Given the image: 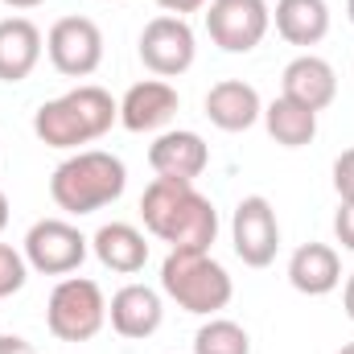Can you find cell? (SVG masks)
<instances>
[{"instance_id":"obj_12","label":"cell","mask_w":354,"mask_h":354,"mask_svg":"<svg viewBox=\"0 0 354 354\" xmlns=\"http://www.w3.org/2000/svg\"><path fill=\"white\" fill-rule=\"evenodd\" d=\"M149 165L157 177H177V181H198L210 165V149L198 132L177 128V132H161L149 145Z\"/></svg>"},{"instance_id":"obj_27","label":"cell","mask_w":354,"mask_h":354,"mask_svg":"<svg viewBox=\"0 0 354 354\" xmlns=\"http://www.w3.org/2000/svg\"><path fill=\"white\" fill-rule=\"evenodd\" d=\"M342 305H346V317L354 322V272L346 276V288H342Z\"/></svg>"},{"instance_id":"obj_20","label":"cell","mask_w":354,"mask_h":354,"mask_svg":"<svg viewBox=\"0 0 354 354\" xmlns=\"http://www.w3.org/2000/svg\"><path fill=\"white\" fill-rule=\"evenodd\" d=\"M264 124H268V136L276 145H284V149H301V145H309L317 136V111H309V107H301V103H292L284 95H276L264 107Z\"/></svg>"},{"instance_id":"obj_18","label":"cell","mask_w":354,"mask_h":354,"mask_svg":"<svg viewBox=\"0 0 354 354\" xmlns=\"http://www.w3.org/2000/svg\"><path fill=\"white\" fill-rule=\"evenodd\" d=\"M288 284L305 297H326L342 284V260L330 243H301L288 260Z\"/></svg>"},{"instance_id":"obj_21","label":"cell","mask_w":354,"mask_h":354,"mask_svg":"<svg viewBox=\"0 0 354 354\" xmlns=\"http://www.w3.org/2000/svg\"><path fill=\"white\" fill-rule=\"evenodd\" d=\"M194 354H252V338L231 317H210L194 334Z\"/></svg>"},{"instance_id":"obj_4","label":"cell","mask_w":354,"mask_h":354,"mask_svg":"<svg viewBox=\"0 0 354 354\" xmlns=\"http://www.w3.org/2000/svg\"><path fill=\"white\" fill-rule=\"evenodd\" d=\"M161 292L185 313L214 317L218 309L231 305L235 284L210 252H169L161 264Z\"/></svg>"},{"instance_id":"obj_28","label":"cell","mask_w":354,"mask_h":354,"mask_svg":"<svg viewBox=\"0 0 354 354\" xmlns=\"http://www.w3.org/2000/svg\"><path fill=\"white\" fill-rule=\"evenodd\" d=\"M8 8H37V4H46V0H4Z\"/></svg>"},{"instance_id":"obj_9","label":"cell","mask_w":354,"mask_h":354,"mask_svg":"<svg viewBox=\"0 0 354 354\" xmlns=\"http://www.w3.org/2000/svg\"><path fill=\"white\" fill-rule=\"evenodd\" d=\"M194 54H198V41H194V29L185 17H153L145 29H140V62L157 75V79H177L194 66Z\"/></svg>"},{"instance_id":"obj_23","label":"cell","mask_w":354,"mask_h":354,"mask_svg":"<svg viewBox=\"0 0 354 354\" xmlns=\"http://www.w3.org/2000/svg\"><path fill=\"white\" fill-rule=\"evenodd\" d=\"M334 235L346 252H354V198H342V206L334 214Z\"/></svg>"},{"instance_id":"obj_15","label":"cell","mask_w":354,"mask_h":354,"mask_svg":"<svg viewBox=\"0 0 354 354\" xmlns=\"http://www.w3.org/2000/svg\"><path fill=\"white\" fill-rule=\"evenodd\" d=\"M260 115H264V99L243 79H223L206 91V120L218 132H248Z\"/></svg>"},{"instance_id":"obj_11","label":"cell","mask_w":354,"mask_h":354,"mask_svg":"<svg viewBox=\"0 0 354 354\" xmlns=\"http://www.w3.org/2000/svg\"><path fill=\"white\" fill-rule=\"evenodd\" d=\"M107 322L120 338H132V342H145L161 330L165 322V305H161V292L149 288V284H124L111 305H107Z\"/></svg>"},{"instance_id":"obj_25","label":"cell","mask_w":354,"mask_h":354,"mask_svg":"<svg viewBox=\"0 0 354 354\" xmlns=\"http://www.w3.org/2000/svg\"><path fill=\"white\" fill-rule=\"evenodd\" d=\"M0 354H37L33 342H25L21 334H0Z\"/></svg>"},{"instance_id":"obj_7","label":"cell","mask_w":354,"mask_h":354,"mask_svg":"<svg viewBox=\"0 0 354 354\" xmlns=\"http://www.w3.org/2000/svg\"><path fill=\"white\" fill-rule=\"evenodd\" d=\"M272 8L264 0H210L206 4V33L227 54H252L268 37Z\"/></svg>"},{"instance_id":"obj_29","label":"cell","mask_w":354,"mask_h":354,"mask_svg":"<svg viewBox=\"0 0 354 354\" xmlns=\"http://www.w3.org/2000/svg\"><path fill=\"white\" fill-rule=\"evenodd\" d=\"M8 227V198H4V189H0V231Z\"/></svg>"},{"instance_id":"obj_3","label":"cell","mask_w":354,"mask_h":354,"mask_svg":"<svg viewBox=\"0 0 354 354\" xmlns=\"http://www.w3.org/2000/svg\"><path fill=\"white\" fill-rule=\"evenodd\" d=\"M128 185V169L115 153L103 149H79L75 157H66L54 177H50V198L58 210L66 214H95L103 206H111Z\"/></svg>"},{"instance_id":"obj_30","label":"cell","mask_w":354,"mask_h":354,"mask_svg":"<svg viewBox=\"0 0 354 354\" xmlns=\"http://www.w3.org/2000/svg\"><path fill=\"white\" fill-rule=\"evenodd\" d=\"M346 17H351V25H354V0H346Z\"/></svg>"},{"instance_id":"obj_17","label":"cell","mask_w":354,"mask_h":354,"mask_svg":"<svg viewBox=\"0 0 354 354\" xmlns=\"http://www.w3.org/2000/svg\"><path fill=\"white\" fill-rule=\"evenodd\" d=\"M91 252L99 256V264L107 272H120V276H136L140 268L149 264V243H145V231L132 227V223H103L91 239Z\"/></svg>"},{"instance_id":"obj_26","label":"cell","mask_w":354,"mask_h":354,"mask_svg":"<svg viewBox=\"0 0 354 354\" xmlns=\"http://www.w3.org/2000/svg\"><path fill=\"white\" fill-rule=\"evenodd\" d=\"M169 17H185V12H198V8H206V0H157Z\"/></svg>"},{"instance_id":"obj_14","label":"cell","mask_w":354,"mask_h":354,"mask_svg":"<svg viewBox=\"0 0 354 354\" xmlns=\"http://www.w3.org/2000/svg\"><path fill=\"white\" fill-rule=\"evenodd\" d=\"M280 95L292 99V103H301V107H309V111H326L334 103V95H338V75H334V66L326 58L301 54V58H292L284 66Z\"/></svg>"},{"instance_id":"obj_8","label":"cell","mask_w":354,"mask_h":354,"mask_svg":"<svg viewBox=\"0 0 354 354\" xmlns=\"http://www.w3.org/2000/svg\"><path fill=\"white\" fill-rule=\"evenodd\" d=\"M46 54H50L58 75L87 79L103 62V29L91 17H62L46 33Z\"/></svg>"},{"instance_id":"obj_1","label":"cell","mask_w":354,"mask_h":354,"mask_svg":"<svg viewBox=\"0 0 354 354\" xmlns=\"http://www.w3.org/2000/svg\"><path fill=\"white\" fill-rule=\"evenodd\" d=\"M140 218L153 239L169 243V252H210L218 239V210L194 181L153 177L140 194Z\"/></svg>"},{"instance_id":"obj_10","label":"cell","mask_w":354,"mask_h":354,"mask_svg":"<svg viewBox=\"0 0 354 354\" xmlns=\"http://www.w3.org/2000/svg\"><path fill=\"white\" fill-rule=\"evenodd\" d=\"M231 239H235V256L248 268H268L280 252V223L276 210L264 194H252L235 206L231 218Z\"/></svg>"},{"instance_id":"obj_31","label":"cell","mask_w":354,"mask_h":354,"mask_svg":"<svg viewBox=\"0 0 354 354\" xmlns=\"http://www.w3.org/2000/svg\"><path fill=\"white\" fill-rule=\"evenodd\" d=\"M338 354H354V342H346V346H342V351H338Z\"/></svg>"},{"instance_id":"obj_24","label":"cell","mask_w":354,"mask_h":354,"mask_svg":"<svg viewBox=\"0 0 354 354\" xmlns=\"http://www.w3.org/2000/svg\"><path fill=\"white\" fill-rule=\"evenodd\" d=\"M334 189L342 198H354V149H346L338 161H334Z\"/></svg>"},{"instance_id":"obj_5","label":"cell","mask_w":354,"mask_h":354,"mask_svg":"<svg viewBox=\"0 0 354 354\" xmlns=\"http://www.w3.org/2000/svg\"><path fill=\"white\" fill-rule=\"evenodd\" d=\"M46 326L58 342H91L107 326V297L87 276H62L46 301Z\"/></svg>"},{"instance_id":"obj_2","label":"cell","mask_w":354,"mask_h":354,"mask_svg":"<svg viewBox=\"0 0 354 354\" xmlns=\"http://www.w3.org/2000/svg\"><path fill=\"white\" fill-rule=\"evenodd\" d=\"M115 120H120V103L103 87L83 83V87L41 103L33 111V132L50 149H83L91 140H99L103 132H111Z\"/></svg>"},{"instance_id":"obj_6","label":"cell","mask_w":354,"mask_h":354,"mask_svg":"<svg viewBox=\"0 0 354 354\" xmlns=\"http://www.w3.org/2000/svg\"><path fill=\"white\" fill-rule=\"evenodd\" d=\"M91 239L66 218H37L25 235V264L41 276H71L87 260Z\"/></svg>"},{"instance_id":"obj_13","label":"cell","mask_w":354,"mask_h":354,"mask_svg":"<svg viewBox=\"0 0 354 354\" xmlns=\"http://www.w3.org/2000/svg\"><path fill=\"white\" fill-rule=\"evenodd\" d=\"M181 99L165 79H140L120 99V124L128 132H157L177 115Z\"/></svg>"},{"instance_id":"obj_19","label":"cell","mask_w":354,"mask_h":354,"mask_svg":"<svg viewBox=\"0 0 354 354\" xmlns=\"http://www.w3.org/2000/svg\"><path fill=\"white\" fill-rule=\"evenodd\" d=\"M272 21L288 46H317L330 33V4L326 0H276Z\"/></svg>"},{"instance_id":"obj_16","label":"cell","mask_w":354,"mask_h":354,"mask_svg":"<svg viewBox=\"0 0 354 354\" xmlns=\"http://www.w3.org/2000/svg\"><path fill=\"white\" fill-rule=\"evenodd\" d=\"M41 29L29 17H4L0 21V83H21L41 62Z\"/></svg>"},{"instance_id":"obj_22","label":"cell","mask_w":354,"mask_h":354,"mask_svg":"<svg viewBox=\"0 0 354 354\" xmlns=\"http://www.w3.org/2000/svg\"><path fill=\"white\" fill-rule=\"evenodd\" d=\"M29 280V264H25V252H17L12 243H0V297H12L21 292Z\"/></svg>"}]
</instances>
